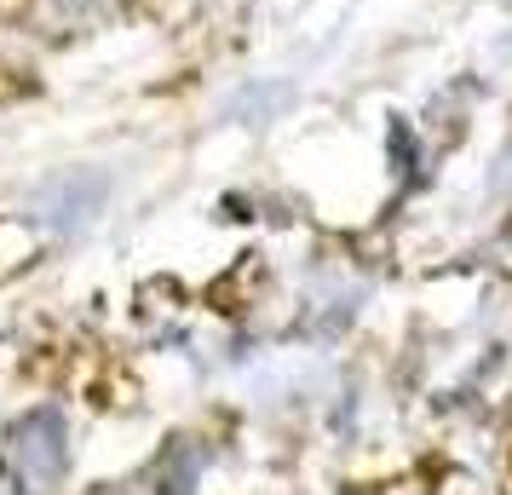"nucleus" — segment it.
<instances>
[{"instance_id":"obj_1","label":"nucleus","mask_w":512,"mask_h":495,"mask_svg":"<svg viewBox=\"0 0 512 495\" xmlns=\"http://www.w3.org/2000/svg\"><path fill=\"white\" fill-rule=\"evenodd\" d=\"M58 12H93V6H104V0H52Z\"/></svg>"}]
</instances>
